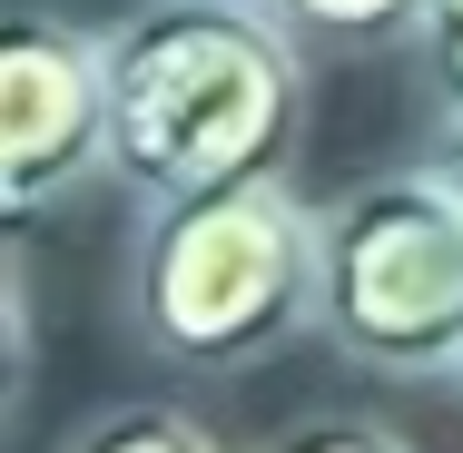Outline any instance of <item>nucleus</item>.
<instances>
[{
	"mask_svg": "<svg viewBox=\"0 0 463 453\" xmlns=\"http://www.w3.org/2000/svg\"><path fill=\"white\" fill-rule=\"evenodd\" d=\"M296 128L306 70L257 0H158L109 40V168L148 207L286 168Z\"/></svg>",
	"mask_w": 463,
	"mask_h": 453,
	"instance_id": "obj_1",
	"label": "nucleus"
},
{
	"mask_svg": "<svg viewBox=\"0 0 463 453\" xmlns=\"http://www.w3.org/2000/svg\"><path fill=\"white\" fill-rule=\"evenodd\" d=\"M326 217L296 207L286 168L207 197H168L138 257V326L178 364H247L316 316Z\"/></svg>",
	"mask_w": 463,
	"mask_h": 453,
	"instance_id": "obj_2",
	"label": "nucleus"
},
{
	"mask_svg": "<svg viewBox=\"0 0 463 453\" xmlns=\"http://www.w3.org/2000/svg\"><path fill=\"white\" fill-rule=\"evenodd\" d=\"M316 326L374 374L463 364V187L434 158L326 207Z\"/></svg>",
	"mask_w": 463,
	"mask_h": 453,
	"instance_id": "obj_3",
	"label": "nucleus"
},
{
	"mask_svg": "<svg viewBox=\"0 0 463 453\" xmlns=\"http://www.w3.org/2000/svg\"><path fill=\"white\" fill-rule=\"evenodd\" d=\"M109 158V40L10 10L0 20V207L30 217Z\"/></svg>",
	"mask_w": 463,
	"mask_h": 453,
	"instance_id": "obj_4",
	"label": "nucleus"
},
{
	"mask_svg": "<svg viewBox=\"0 0 463 453\" xmlns=\"http://www.w3.org/2000/svg\"><path fill=\"white\" fill-rule=\"evenodd\" d=\"M70 453H217V444L187 424L178 404H118V414H99Z\"/></svg>",
	"mask_w": 463,
	"mask_h": 453,
	"instance_id": "obj_5",
	"label": "nucleus"
},
{
	"mask_svg": "<svg viewBox=\"0 0 463 453\" xmlns=\"http://www.w3.org/2000/svg\"><path fill=\"white\" fill-rule=\"evenodd\" d=\"M296 30H316V40H384V30H404V20H424L434 0H277Z\"/></svg>",
	"mask_w": 463,
	"mask_h": 453,
	"instance_id": "obj_6",
	"label": "nucleus"
},
{
	"mask_svg": "<svg viewBox=\"0 0 463 453\" xmlns=\"http://www.w3.org/2000/svg\"><path fill=\"white\" fill-rule=\"evenodd\" d=\"M267 453H404V444H394L384 424H345V414H335V424H296V434L267 444Z\"/></svg>",
	"mask_w": 463,
	"mask_h": 453,
	"instance_id": "obj_7",
	"label": "nucleus"
},
{
	"mask_svg": "<svg viewBox=\"0 0 463 453\" xmlns=\"http://www.w3.org/2000/svg\"><path fill=\"white\" fill-rule=\"evenodd\" d=\"M424 30H434V70H444V99H463V0H434V10H424Z\"/></svg>",
	"mask_w": 463,
	"mask_h": 453,
	"instance_id": "obj_8",
	"label": "nucleus"
},
{
	"mask_svg": "<svg viewBox=\"0 0 463 453\" xmlns=\"http://www.w3.org/2000/svg\"><path fill=\"white\" fill-rule=\"evenodd\" d=\"M434 168L463 187V99H454V118H444V138H434Z\"/></svg>",
	"mask_w": 463,
	"mask_h": 453,
	"instance_id": "obj_9",
	"label": "nucleus"
}]
</instances>
